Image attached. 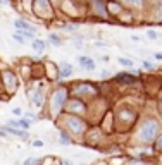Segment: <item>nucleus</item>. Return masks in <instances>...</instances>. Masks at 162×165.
Returning <instances> with one entry per match:
<instances>
[{
    "label": "nucleus",
    "mask_w": 162,
    "mask_h": 165,
    "mask_svg": "<svg viewBox=\"0 0 162 165\" xmlns=\"http://www.w3.org/2000/svg\"><path fill=\"white\" fill-rule=\"evenodd\" d=\"M38 163V158H28V160H24V165H35Z\"/></svg>",
    "instance_id": "nucleus-11"
},
{
    "label": "nucleus",
    "mask_w": 162,
    "mask_h": 165,
    "mask_svg": "<svg viewBox=\"0 0 162 165\" xmlns=\"http://www.w3.org/2000/svg\"><path fill=\"white\" fill-rule=\"evenodd\" d=\"M78 60H79V64L83 65L86 71H92V69H95V62L92 60V59H88V57H78Z\"/></svg>",
    "instance_id": "nucleus-2"
},
{
    "label": "nucleus",
    "mask_w": 162,
    "mask_h": 165,
    "mask_svg": "<svg viewBox=\"0 0 162 165\" xmlns=\"http://www.w3.org/2000/svg\"><path fill=\"white\" fill-rule=\"evenodd\" d=\"M33 48H35L36 52H43L45 50V41H41V40H35V41H33Z\"/></svg>",
    "instance_id": "nucleus-5"
},
{
    "label": "nucleus",
    "mask_w": 162,
    "mask_h": 165,
    "mask_svg": "<svg viewBox=\"0 0 162 165\" xmlns=\"http://www.w3.org/2000/svg\"><path fill=\"white\" fill-rule=\"evenodd\" d=\"M14 38L18 40L19 43H24V38H22V35H21V33H16V35H14Z\"/></svg>",
    "instance_id": "nucleus-13"
},
{
    "label": "nucleus",
    "mask_w": 162,
    "mask_h": 165,
    "mask_svg": "<svg viewBox=\"0 0 162 165\" xmlns=\"http://www.w3.org/2000/svg\"><path fill=\"white\" fill-rule=\"evenodd\" d=\"M18 124H19V129L28 131V129H30V126H31V121H30V119H21V121H18Z\"/></svg>",
    "instance_id": "nucleus-6"
},
{
    "label": "nucleus",
    "mask_w": 162,
    "mask_h": 165,
    "mask_svg": "<svg viewBox=\"0 0 162 165\" xmlns=\"http://www.w3.org/2000/svg\"><path fill=\"white\" fill-rule=\"evenodd\" d=\"M71 74H73V65L71 64H61V78H69Z\"/></svg>",
    "instance_id": "nucleus-3"
},
{
    "label": "nucleus",
    "mask_w": 162,
    "mask_h": 165,
    "mask_svg": "<svg viewBox=\"0 0 162 165\" xmlns=\"http://www.w3.org/2000/svg\"><path fill=\"white\" fill-rule=\"evenodd\" d=\"M147 35H148V38H152V40H155V38H157V36H159L157 33H155V31H150V29L147 31Z\"/></svg>",
    "instance_id": "nucleus-12"
},
{
    "label": "nucleus",
    "mask_w": 162,
    "mask_h": 165,
    "mask_svg": "<svg viewBox=\"0 0 162 165\" xmlns=\"http://www.w3.org/2000/svg\"><path fill=\"white\" fill-rule=\"evenodd\" d=\"M14 26L19 28L21 31H33V33L36 31V28H33L30 22H26L24 19H16V21H14Z\"/></svg>",
    "instance_id": "nucleus-1"
},
{
    "label": "nucleus",
    "mask_w": 162,
    "mask_h": 165,
    "mask_svg": "<svg viewBox=\"0 0 162 165\" xmlns=\"http://www.w3.org/2000/svg\"><path fill=\"white\" fill-rule=\"evenodd\" d=\"M109 76H110L109 71H102V78H109Z\"/></svg>",
    "instance_id": "nucleus-15"
},
{
    "label": "nucleus",
    "mask_w": 162,
    "mask_h": 165,
    "mask_svg": "<svg viewBox=\"0 0 162 165\" xmlns=\"http://www.w3.org/2000/svg\"><path fill=\"white\" fill-rule=\"evenodd\" d=\"M64 165H73V162H71V160H64Z\"/></svg>",
    "instance_id": "nucleus-20"
},
{
    "label": "nucleus",
    "mask_w": 162,
    "mask_h": 165,
    "mask_svg": "<svg viewBox=\"0 0 162 165\" xmlns=\"http://www.w3.org/2000/svg\"><path fill=\"white\" fill-rule=\"evenodd\" d=\"M119 64H121V65H128V67H129V65H133V62L129 60V59H123V57H119Z\"/></svg>",
    "instance_id": "nucleus-9"
},
{
    "label": "nucleus",
    "mask_w": 162,
    "mask_h": 165,
    "mask_svg": "<svg viewBox=\"0 0 162 165\" xmlns=\"http://www.w3.org/2000/svg\"><path fill=\"white\" fill-rule=\"evenodd\" d=\"M97 47H107V43H102V41H95Z\"/></svg>",
    "instance_id": "nucleus-18"
},
{
    "label": "nucleus",
    "mask_w": 162,
    "mask_h": 165,
    "mask_svg": "<svg viewBox=\"0 0 162 165\" xmlns=\"http://www.w3.org/2000/svg\"><path fill=\"white\" fill-rule=\"evenodd\" d=\"M59 143H61V144H71V139L67 138L66 132H62V134H61V139H59Z\"/></svg>",
    "instance_id": "nucleus-7"
},
{
    "label": "nucleus",
    "mask_w": 162,
    "mask_h": 165,
    "mask_svg": "<svg viewBox=\"0 0 162 165\" xmlns=\"http://www.w3.org/2000/svg\"><path fill=\"white\" fill-rule=\"evenodd\" d=\"M155 59H157V60H162V52H157V53H155Z\"/></svg>",
    "instance_id": "nucleus-17"
},
{
    "label": "nucleus",
    "mask_w": 162,
    "mask_h": 165,
    "mask_svg": "<svg viewBox=\"0 0 162 165\" xmlns=\"http://www.w3.org/2000/svg\"><path fill=\"white\" fill-rule=\"evenodd\" d=\"M48 41H50L53 47H61V45H62L61 38H59L57 35H53V33H50V35H48Z\"/></svg>",
    "instance_id": "nucleus-4"
},
{
    "label": "nucleus",
    "mask_w": 162,
    "mask_h": 165,
    "mask_svg": "<svg viewBox=\"0 0 162 165\" xmlns=\"http://www.w3.org/2000/svg\"><path fill=\"white\" fill-rule=\"evenodd\" d=\"M64 29H66V31H69V33H76V29H78V28H76L74 24H67V26L64 28Z\"/></svg>",
    "instance_id": "nucleus-10"
},
{
    "label": "nucleus",
    "mask_w": 162,
    "mask_h": 165,
    "mask_svg": "<svg viewBox=\"0 0 162 165\" xmlns=\"http://www.w3.org/2000/svg\"><path fill=\"white\" fill-rule=\"evenodd\" d=\"M0 5H7V0H0Z\"/></svg>",
    "instance_id": "nucleus-21"
},
{
    "label": "nucleus",
    "mask_w": 162,
    "mask_h": 165,
    "mask_svg": "<svg viewBox=\"0 0 162 165\" xmlns=\"http://www.w3.org/2000/svg\"><path fill=\"white\" fill-rule=\"evenodd\" d=\"M143 67H145V69H148V71H150V69H153V65L150 64V62H147V60L143 62Z\"/></svg>",
    "instance_id": "nucleus-14"
},
{
    "label": "nucleus",
    "mask_w": 162,
    "mask_h": 165,
    "mask_svg": "<svg viewBox=\"0 0 162 165\" xmlns=\"http://www.w3.org/2000/svg\"><path fill=\"white\" fill-rule=\"evenodd\" d=\"M117 79H119V81H129V82H133V81H135V78H131V76H128V74H119V76H117Z\"/></svg>",
    "instance_id": "nucleus-8"
},
{
    "label": "nucleus",
    "mask_w": 162,
    "mask_h": 165,
    "mask_svg": "<svg viewBox=\"0 0 162 165\" xmlns=\"http://www.w3.org/2000/svg\"><path fill=\"white\" fill-rule=\"evenodd\" d=\"M33 144H35V146H43V143H41V141H35Z\"/></svg>",
    "instance_id": "nucleus-19"
},
{
    "label": "nucleus",
    "mask_w": 162,
    "mask_h": 165,
    "mask_svg": "<svg viewBox=\"0 0 162 165\" xmlns=\"http://www.w3.org/2000/svg\"><path fill=\"white\" fill-rule=\"evenodd\" d=\"M12 112H14V115H21V112H22V110H21V109H14Z\"/></svg>",
    "instance_id": "nucleus-16"
}]
</instances>
